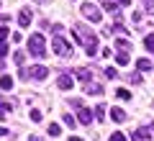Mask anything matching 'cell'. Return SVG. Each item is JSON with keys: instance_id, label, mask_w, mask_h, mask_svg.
<instances>
[{"instance_id": "1", "label": "cell", "mask_w": 154, "mask_h": 141, "mask_svg": "<svg viewBox=\"0 0 154 141\" xmlns=\"http://www.w3.org/2000/svg\"><path fill=\"white\" fill-rule=\"evenodd\" d=\"M72 36H75L77 44H82V46H85V54H88V57H95V54H98V36H95L90 28H85L82 23H77Z\"/></svg>"}, {"instance_id": "2", "label": "cell", "mask_w": 154, "mask_h": 141, "mask_svg": "<svg viewBox=\"0 0 154 141\" xmlns=\"http://www.w3.org/2000/svg\"><path fill=\"white\" fill-rule=\"evenodd\" d=\"M28 54L36 57V59H41V57H46V41L41 33H33L31 38H28Z\"/></svg>"}, {"instance_id": "3", "label": "cell", "mask_w": 154, "mask_h": 141, "mask_svg": "<svg viewBox=\"0 0 154 141\" xmlns=\"http://www.w3.org/2000/svg\"><path fill=\"white\" fill-rule=\"evenodd\" d=\"M51 49H54V54L62 57V59L72 57V46H69V41H67L62 33H59V36H54V41H51Z\"/></svg>"}, {"instance_id": "4", "label": "cell", "mask_w": 154, "mask_h": 141, "mask_svg": "<svg viewBox=\"0 0 154 141\" xmlns=\"http://www.w3.org/2000/svg\"><path fill=\"white\" fill-rule=\"evenodd\" d=\"M80 13H82L90 23H100V21H103V13H100L93 3H82V11H80Z\"/></svg>"}, {"instance_id": "5", "label": "cell", "mask_w": 154, "mask_h": 141, "mask_svg": "<svg viewBox=\"0 0 154 141\" xmlns=\"http://www.w3.org/2000/svg\"><path fill=\"white\" fill-rule=\"evenodd\" d=\"M26 72H28V77H31V80H46V75H49V69H46V67H41V64L31 67V69H26Z\"/></svg>"}, {"instance_id": "6", "label": "cell", "mask_w": 154, "mask_h": 141, "mask_svg": "<svg viewBox=\"0 0 154 141\" xmlns=\"http://www.w3.org/2000/svg\"><path fill=\"white\" fill-rule=\"evenodd\" d=\"M77 121H80L82 126H90V123H93V110L80 108V113H77Z\"/></svg>"}, {"instance_id": "7", "label": "cell", "mask_w": 154, "mask_h": 141, "mask_svg": "<svg viewBox=\"0 0 154 141\" xmlns=\"http://www.w3.org/2000/svg\"><path fill=\"white\" fill-rule=\"evenodd\" d=\"M31 11H28V8H23V11L21 13H18V26H21V28H26L28 26V23H31Z\"/></svg>"}, {"instance_id": "8", "label": "cell", "mask_w": 154, "mask_h": 141, "mask_svg": "<svg viewBox=\"0 0 154 141\" xmlns=\"http://www.w3.org/2000/svg\"><path fill=\"white\" fill-rule=\"evenodd\" d=\"M131 139L134 141H152V136H149V128H136L131 133Z\"/></svg>"}, {"instance_id": "9", "label": "cell", "mask_w": 154, "mask_h": 141, "mask_svg": "<svg viewBox=\"0 0 154 141\" xmlns=\"http://www.w3.org/2000/svg\"><path fill=\"white\" fill-rule=\"evenodd\" d=\"M85 92H88V95H100V92H103V85H98V82H88V85H85Z\"/></svg>"}, {"instance_id": "10", "label": "cell", "mask_w": 154, "mask_h": 141, "mask_svg": "<svg viewBox=\"0 0 154 141\" xmlns=\"http://www.w3.org/2000/svg\"><path fill=\"white\" fill-rule=\"evenodd\" d=\"M57 85H59V90H69V87H72V77L69 75H59Z\"/></svg>"}, {"instance_id": "11", "label": "cell", "mask_w": 154, "mask_h": 141, "mask_svg": "<svg viewBox=\"0 0 154 141\" xmlns=\"http://www.w3.org/2000/svg\"><path fill=\"white\" fill-rule=\"evenodd\" d=\"M77 80L88 85V82H93V72L90 69H77Z\"/></svg>"}, {"instance_id": "12", "label": "cell", "mask_w": 154, "mask_h": 141, "mask_svg": "<svg viewBox=\"0 0 154 141\" xmlns=\"http://www.w3.org/2000/svg\"><path fill=\"white\" fill-rule=\"evenodd\" d=\"M116 49L123 51V54H128V51H131V44H128L126 38H116Z\"/></svg>"}, {"instance_id": "13", "label": "cell", "mask_w": 154, "mask_h": 141, "mask_svg": "<svg viewBox=\"0 0 154 141\" xmlns=\"http://www.w3.org/2000/svg\"><path fill=\"white\" fill-rule=\"evenodd\" d=\"M13 87V77L11 75H0V90H11Z\"/></svg>"}, {"instance_id": "14", "label": "cell", "mask_w": 154, "mask_h": 141, "mask_svg": "<svg viewBox=\"0 0 154 141\" xmlns=\"http://www.w3.org/2000/svg\"><path fill=\"white\" fill-rule=\"evenodd\" d=\"M110 118H113L116 123H123V121H126V113H123L121 108H113V110H110Z\"/></svg>"}, {"instance_id": "15", "label": "cell", "mask_w": 154, "mask_h": 141, "mask_svg": "<svg viewBox=\"0 0 154 141\" xmlns=\"http://www.w3.org/2000/svg\"><path fill=\"white\" fill-rule=\"evenodd\" d=\"M152 67H154V64H152V62H149V59H144V57H141V59L136 62V69H139V72H149V69H152Z\"/></svg>"}, {"instance_id": "16", "label": "cell", "mask_w": 154, "mask_h": 141, "mask_svg": "<svg viewBox=\"0 0 154 141\" xmlns=\"http://www.w3.org/2000/svg\"><path fill=\"white\" fill-rule=\"evenodd\" d=\"M116 98L118 100H131V92H128L126 87H118V90H116Z\"/></svg>"}, {"instance_id": "17", "label": "cell", "mask_w": 154, "mask_h": 141, "mask_svg": "<svg viewBox=\"0 0 154 141\" xmlns=\"http://www.w3.org/2000/svg\"><path fill=\"white\" fill-rule=\"evenodd\" d=\"M144 49H146V51H154V33H149V36L144 38Z\"/></svg>"}, {"instance_id": "18", "label": "cell", "mask_w": 154, "mask_h": 141, "mask_svg": "<svg viewBox=\"0 0 154 141\" xmlns=\"http://www.w3.org/2000/svg\"><path fill=\"white\" fill-rule=\"evenodd\" d=\"M116 62H118V64H121V67H126L128 62H131V57H128V54H123V51H121V54L116 57Z\"/></svg>"}, {"instance_id": "19", "label": "cell", "mask_w": 154, "mask_h": 141, "mask_svg": "<svg viewBox=\"0 0 154 141\" xmlns=\"http://www.w3.org/2000/svg\"><path fill=\"white\" fill-rule=\"evenodd\" d=\"M95 118H98V121H103V118H105V105H103V103L95 105Z\"/></svg>"}, {"instance_id": "20", "label": "cell", "mask_w": 154, "mask_h": 141, "mask_svg": "<svg viewBox=\"0 0 154 141\" xmlns=\"http://www.w3.org/2000/svg\"><path fill=\"white\" fill-rule=\"evenodd\" d=\"M103 8H105V11H110V13H116V8H118V5H116V0H103Z\"/></svg>"}, {"instance_id": "21", "label": "cell", "mask_w": 154, "mask_h": 141, "mask_svg": "<svg viewBox=\"0 0 154 141\" xmlns=\"http://www.w3.org/2000/svg\"><path fill=\"white\" fill-rule=\"evenodd\" d=\"M108 141H128V139L121 133V131H116V133H110V136H108Z\"/></svg>"}, {"instance_id": "22", "label": "cell", "mask_w": 154, "mask_h": 141, "mask_svg": "<svg viewBox=\"0 0 154 141\" xmlns=\"http://www.w3.org/2000/svg\"><path fill=\"white\" fill-rule=\"evenodd\" d=\"M59 133H62L59 123H51V126H49V136H59Z\"/></svg>"}, {"instance_id": "23", "label": "cell", "mask_w": 154, "mask_h": 141, "mask_svg": "<svg viewBox=\"0 0 154 141\" xmlns=\"http://www.w3.org/2000/svg\"><path fill=\"white\" fill-rule=\"evenodd\" d=\"M105 77H108V80H116V77H118V72H116V67H108V69H105Z\"/></svg>"}, {"instance_id": "24", "label": "cell", "mask_w": 154, "mask_h": 141, "mask_svg": "<svg viewBox=\"0 0 154 141\" xmlns=\"http://www.w3.org/2000/svg\"><path fill=\"white\" fill-rule=\"evenodd\" d=\"M62 121H64V126H69V128H75V123H77L72 115H62Z\"/></svg>"}, {"instance_id": "25", "label": "cell", "mask_w": 154, "mask_h": 141, "mask_svg": "<svg viewBox=\"0 0 154 141\" xmlns=\"http://www.w3.org/2000/svg\"><path fill=\"white\" fill-rule=\"evenodd\" d=\"M23 59H26V54H21V51H16V57H13V62H16L18 67H23Z\"/></svg>"}, {"instance_id": "26", "label": "cell", "mask_w": 154, "mask_h": 141, "mask_svg": "<svg viewBox=\"0 0 154 141\" xmlns=\"http://www.w3.org/2000/svg\"><path fill=\"white\" fill-rule=\"evenodd\" d=\"M8 33H11V31H8L5 26H0V44H5V38H8Z\"/></svg>"}, {"instance_id": "27", "label": "cell", "mask_w": 154, "mask_h": 141, "mask_svg": "<svg viewBox=\"0 0 154 141\" xmlns=\"http://www.w3.org/2000/svg\"><path fill=\"white\" fill-rule=\"evenodd\" d=\"M31 121H33V123H38V121H41V110L33 108V110H31Z\"/></svg>"}, {"instance_id": "28", "label": "cell", "mask_w": 154, "mask_h": 141, "mask_svg": "<svg viewBox=\"0 0 154 141\" xmlns=\"http://www.w3.org/2000/svg\"><path fill=\"white\" fill-rule=\"evenodd\" d=\"M5 54H8V44H0V59H3Z\"/></svg>"}, {"instance_id": "29", "label": "cell", "mask_w": 154, "mask_h": 141, "mask_svg": "<svg viewBox=\"0 0 154 141\" xmlns=\"http://www.w3.org/2000/svg\"><path fill=\"white\" fill-rule=\"evenodd\" d=\"M128 82H134V85H136V82H141V77H139V75H128Z\"/></svg>"}, {"instance_id": "30", "label": "cell", "mask_w": 154, "mask_h": 141, "mask_svg": "<svg viewBox=\"0 0 154 141\" xmlns=\"http://www.w3.org/2000/svg\"><path fill=\"white\" fill-rule=\"evenodd\" d=\"M28 141H44V139H41V136H36V133H31V136H28Z\"/></svg>"}, {"instance_id": "31", "label": "cell", "mask_w": 154, "mask_h": 141, "mask_svg": "<svg viewBox=\"0 0 154 141\" xmlns=\"http://www.w3.org/2000/svg\"><path fill=\"white\" fill-rule=\"evenodd\" d=\"M0 23H8V16H5V13H0Z\"/></svg>"}, {"instance_id": "32", "label": "cell", "mask_w": 154, "mask_h": 141, "mask_svg": "<svg viewBox=\"0 0 154 141\" xmlns=\"http://www.w3.org/2000/svg\"><path fill=\"white\" fill-rule=\"evenodd\" d=\"M118 3H121V5H131V0H118Z\"/></svg>"}, {"instance_id": "33", "label": "cell", "mask_w": 154, "mask_h": 141, "mask_svg": "<svg viewBox=\"0 0 154 141\" xmlns=\"http://www.w3.org/2000/svg\"><path fill=\"white\" fill-rule=\"evenodd\" d=\"M3 118H5V108H0V121H3Z\"/></svg>"}, {"instance_id": "34", "label": "cell", "mask_w": 154, "mask_h": 141, "mask_svg": "<svg viewBox=\"0 0 154 141\" xmlns=\"http://www.w3.org/2000/svg\"><path fill=\"white\" fill-rule=\"evenodd\" d=\"M69 141H82V139H80V136H69Z\"/></svg>"}, {"instance_id": "35", "label": "cell", "mask_w": 154, "mask_h": 141, "mask_svg": "<svg viewBox=\"0 0 154 141\" xmlns=\"http://www.w3.org/2000/svg\"><path fill=\"white\" fill-rule=\"evenodd\" d=\"M0 136H8V128H0Z\"/></svg>"}, {"instance_id": "36", "label": "cell", "mask_w": 154, "mask_h": 141, "mask_svg": "<svg viewBox=\"0 0 154 141\" xmlns=\"http://www.w3.org/2000/svg\"><path fill=\"white\" fill-rule=\"evenodd\" d=\"M38 3H49V0H38Z\"/></svg>"}]
</instances>
